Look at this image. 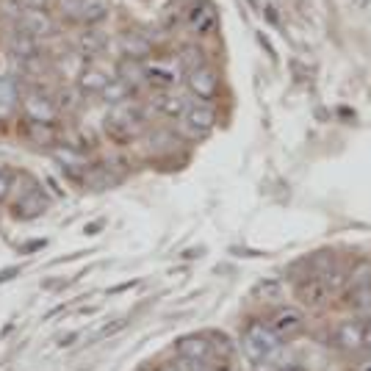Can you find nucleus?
Returning a JSON list of instances; mask_svg holds the SVG:
<instances>
[{"mask_svg":"<svg viewBox=\"0 0 371 371\" xmlns=\"http://www.w3.org/2000/svg\"><path fill=\"white\" fill-rule=\"evenodd\" d=\"M266 17L272 19V25H277V11H274V6H269V8H266Z\"/></svg>","mask_w":371,"mask_h":371,"instance_id":"41","label":"nucleus"},{"mask_svg":"<svg viewBox=\"0 0 371 371\" xmlns=\"http://www.w3.org/2000/svg\"><path fill=\"white\" fill-rule=\"evenodd\" d=\"M128 327V319H114V322H106L94 336H92V341H106L108 336H117L119 330H125Z\"/></svg>","mask_w":371,"mask_h":371,"instance_id":"28","label":"nucleus"},{"mask_svg":"<svg viewBox=\"0 0 371 371\" xmlns=\"http://www.w3.org/2000/svg\"><path fill=\"white\" fill-rule=\"evenodd\" d=\"M241 352L249 363H261V361H274L283 352V338L261 319L249 322L241 338Z\"/></svg>","mask_w":371,"mask_h":371,"instance_id":"1","label":"nucleus"},{"mask_svg":"<svg viewBox=\"0 0 371 371\" xmlns=\"http://www.w3.org/2000/svg\"><path fill=\"white\" fill-rule=\"evenodd\" d=\"M142 128H145V108L128 106V100L114 106V111H108L106 117V133L114 142H131L142 133Z\"/></svg>","mask_w":371,"mask_h":371,"instance_id":"2","label":"nucleus"},{"mask_svg":"<svg viewBox=\"0 0 371 371\" xmlns=\"http://www.w3.org/2000/svg\"><path fill=\"white\" fill-rule=\"evenodd\" d=\"M361 371H371V363H366V366H363Z\"/></svg>","mask_w":371,"mask_h":371,"instance_id":"45","label":"nucleus"},{"mask_svg":"<svg viewBox=\"0 0 371 371\" xmlns=\"http://www.w3.org/2000/svg\"><path fill=\"white\" fill-rule=\"evenodd\" d=\"M252 369L255 371H280V366L272 363V361H261V363H252Z\"/></svg>","mask_w":371,"mask_h":371,"instance_id":"34","label":"nucleus"},{"mask_svg":"<svg viewBox=\"0 0 371 371\" xmlns=\"http://www.w3.org/2000/svg\"><path fill=\"white\" fill-rule=\"evenodd\" d=\"M188 97L181 94V92H172V89H161L156 97H153V108L158 111V114H164V117H175V119H181L186 114V108H188Z\"/></svg>","mask_w":371,"mask_h":371,"instance_id":"15","label":"nucleus"},{"mask_svg":"<svg viewBox=\"0 0 371 371\" xmlns=\"http://www.w3.org/2000/svg\"><path fill=\"white\" fill-rule=\"evenodd\" d=\"M269 327H272L283 341H286V338H294V336H299L302 327H305V313H302L299 308L286 305V308H280V311L272 313Z\"/></svg>","mask_w":371,"mask_h":371,"instance_id":"9","label":"nucleus"},{"mask_svg":"<svg viewBox=\"0 0 371 371\" xmlns=\"http://www.w3.org/2000/svg\"><path fill=\"white\" fill-rule=\"evenodd\" d=\"M347 280H349V274H347L344 266H327V269L322 272V283L327 286L330 294H333V291H344V288H347Z\"/></svg>","mask_w":371,"mask_h":371,"instance_id":"26","label":"nucleus"},{"mask_svg":"<svg viewBox=\"0 0 371 371\" xmlns=\"http://www.w3.org/2000/svg\"><path fill=\"white\" fill-rule=\"evenodd\" d=\"M119 50L125 58L131 61H147L153 56V42L145 36V33H136V31H128L119 36Z\"/></svg>","mask_w":371,"mask_h":371,"instance_id":"14","label":"nucleus"},{"mask_svg":"<svg viewBox=\"0 0 371 371\" xmlns=\"http://www.w3.org/2000/svg\"><path fill=\"white\" fill-rule=\"evenodd\" d=\"M47 208H50V197H47V194H44L39 186L31 183L28 188H25V194L17 199V205H14V216L28 222V219H36V216H42Z\"/></svg>","mask_w":371,"mask_h":371,"instance_id":"10","label":"nucleus"},{"mask_svg":"<svg viewBox=\"0 0 371 371\" xmlns=\"http://www.w3.org/2000/svg\"><path fill=\"white\" fill-rule=\"evenodd\" d=\"M186 25H188V31L197 33V36L213 33L216 25H219V11H216V6H213L211 0H197V3L188 8V14H186Z\"/></svg>","mask_w":371,"mask_h":371,"instance_id":"8","label":"nucleus"},{"mask_svg":"<svg viewBox=\"0 0 371 371\" xmlns=\"http://www.w3.org/2000/svg\"><path fill=\"white\" fill-rule=\"evenodd\" d=\"M75 341H78V333H69V336H64L58 344H61V347H69V344H75Z\"/></svg>","mask_w":371,"mask_h":371,"instance_id":"39","label":"nucleus"},{"mask_svg":"<svg viewBox=\"0 0 371 371\" xmlns=\"http://www.w3.org/2000/svg\"><path fill=\"white\" fill-rule=\"evenodd\" d=\"M19 8H47L50 0H17Z\"/></svg>","mask_w":371,"mask_h":371,"instance_id":"32","label":"nucleus"},{"mask_svg":"<svg viewBox=\"0 0 371 371\" xmlns=\"http://www.w3.org/2000/svg\"><path fill=\"white\" fill-rule=\"evenodd\" d=\"M53 161L61 167L64 175H69L72 181H83L86 172L92 170V161L83 150L72 147V145H53Z\"/></svg>","mask_w":371,"mask_h":371,"instance_id":"5","label":"nucleus"},{"mask_svg":"<svg viewBox=\"0 0 371 371\" xmlns=\"http://www.w3.org/2000/svg\"><path fill=\"white\" fill-rule=\"evenodd\" d=\"M111 11V3L108 0H81L78 3V14H75V22H83V25H97L108 17Z\"/></svg>","mask_w":371,"mask_h":371,"instance_id":"17","label":"nucleus"},{"mask_svg":"<svg viewBox=\"0 0 371 371\" xmlns=\"http://www.w3.org/2000/svg\"><path fill=\"white\" fill-rule=\"evenodd\" d=\"M19 28L39 39V36H50L56 31V22L47 14V8H22L19 11Z\"/></svg>","mask_w":371,"mask_h":371,"instance_id":"11","label":"nucleus"},{"mask_svg":"<svg viewBox=\"0 0 371 371\" xmlns=\"http://www.w3.org/2000/svg\"><path fill=\"white\" fill-rule=\"evenodd\" d=\"M258 42H261V44H263V50H266V53H269V56L274 58V50H272V44L266 42V36H263V33H258Z\"/></svg>","mask_w":371,"mask_h":371,"instance_id":"38","label":"nucleus"},{"mask_svg":"<svg viewBox=\"0 0 371 371\" xmlns=\"http://www.w3.org/2000/svg\"><path fill=\"white\" fill-rule=\"evenodd\" d=\"M100 230H103V222H94V224H86V230H83V233H86V236H97Z\"/></svg>","mask_w":371,"mask_h":371,"instance_id":"36","label":"nucleus"},{"mask_svg":"<svg viewBox=\"0 0 371 371\" xmlns=\"http://www.w3.org/2000/svg\"><path fill=\"white\" fill-rule=\"evenodd\" d=\"M19 86L11 78H0V122L11 119L17 106H19Z\"/></svg>","mask_w":371,"mask_h":371,"instance_id":"18","label":"nucleus"},{"mask_svg":"<svg viewBox=\"0 0 371 371\" xmlns=\"http://www.w3.org/2000/svg\"><path fill=\"white\" fill-rule=\"evenodd\" d=\"M181 119H183V128L191 136H208L213 131V125H216V111H213V106L208 100L188 103V108H186V114Z\"/></svg>","mask_w":371,"mask_h":371,"instance_id":"6","label":"nucleus"},{"mask_svg":"<svg viewBox=\"0 0 371 371\" xmlns=\"http://www.w3.org/2000/svg\"><path fill=\"white\" fill-rule=\"evenodd\" d=\"M39 247H44V241H31L28 247H22V252H33V249H39Z\"/></svg>","mask_w":371,"mask_h":371,"instance_id":"40","label":"nucleus"},{"mask_svg":"<svg viewBox=\"0 0 371 371\" xmlns=\"http://www.w3.org/2000/svg\"><path fill=\"white\" fill-rule=\"evenodd\" d=\"M111 81L108 72H103L100 67H86L81 75H78V89L83 94H100L106 89V83Z\"/></svg>","mask_w":371,"mask_h":371,"instance_id":"20","label":"nucleus"},{"mask_svg":"<svg viewBox=\"0 0 371 371\" xmlns=\"http://www.w3.org/2000/svg\"><path fill=\"white\" fill-rule=\"evenodd\" d=\"M19 274V266H11V269H3L0 272V283H8V280H14Z\"/></svg>","mask_w":371,"mask_h":371,"instance_id":"33","label":"nucleus"},{"mask_svg":"<svg viewBox=\"0 0 371 371\" xmlns=\"http://www.w3.org/2000/svg\"><path fill=\"white\" fill-rule=\"evenodd\" d=\"M131 94H133V89H131V86H128L122 78H117V81L111 78V81L106 83V89L100 92V97H103L106 103H111V106H119V103H125Z\"/></svg>","mask_w":371,"mask_h":371,"instance_id":"23","label":"nucleus"},{"mask_svg":"<svg viewBox=\"0 0 371 371\" xmlns=\"http://www.w3.org/2000/svg\"><path fill=\"white\" fill-rule=\"evenodd\" d=\"M8 191H11V175L6 170H0V202L8 197Z\"/></svg>","mask_w":371,"mask_h":371,"instance_id":"31","label":"nucleus"},{"mask_svg":"<svg viewBox=\"0 0 371 371\" xmlns=\"http://www.w3.org/2000/svg\"><path fill=\"white\" fill-rule=\"evenodd\" d=\"M106 36L100 33V31H86L81 39H78V50L83 53V56H100V53H106Z\"/></svg>","mask_w":371,"mask_h":371,"instance_id":"24","label":"nucleus"},{"mask_svg":"<svg viewBox=\"0 0 371 371\" xmlns=\"http://www.w3.org/2000/svg\"><path fill=\"white\" fill-rule=\"evenodd\" d=\"M299 299H302L305 305H311V308H322V305H327L330 291H327V286L322 283V277H308V283L299 286Z\"/></svg>","mask_w":371,"mask_h":371,"instance_id":"19","label":"nucleus"},{"mask_svg":"<svg viewBox=\"0 0 371 371\" xmlns=\"http://www.w3.org/2000/svg\"><path fill=\"white\" fill-rule=\"evenodd\" d=\"M19 108L25 114V119L31 122H47L53 125L58 119V103L53 97H47V92H39V89H28L22 97H19Z\"/></svg>","mask_w":371,"mask_h":371,"instance_id":"4","label":"nucleus"},{"mask_svg":"<svg viewBox=\"0 0 371 371\" xmlns=\"http://www.w3.org/2000/svg\"><path fill=\"white\" fill-rule=\"evenodd\" d=\"M142 67H145V81H147V86H153V89H175V86L181 83L183 69H186L181 56H164V58L147 61V64H142Z\"/></svg>","mask_w":371,"mask_h":371,"instance_id":"3","label":"nucleus"},{"mask_svg":"<svg viewBox=\"0 0 371 371\" xmlns=\"http://www.w3.org/2000/svg\"><path fill=\"white\" fill-rule=\"evenodd\" d=\"M78 3H81V0H58V11H61V17H64V19H69V22H75Z\"/></svg>","mask_w":371,"mask_h":371,"instance_id":"29","label":"nucleus"},{"mask_svg":"<svg viewBox=\"0 0 371 371\" xmlns=\"http://www.w3.org/2000/svg\"><path fill=\"white\" fill-rule=\"evenodd\" d=\"M175 352L181 358H191V361H205L211 363L213 361V347H211V338L208 336H186L175 341Z\"/></svg>","mask_w":371,"mask_h":371,"instance_id":"13","label":"nucleus"},{"mask_svg":"<svg viewBox=\"0 0 371 371\" xmlns=\"http://www.w3.org/2000/svg\"><path fill=\"white\" fill-rule=\"evenodd\" d=\"M363 349L371 352V322L366 324V330H363Z\"/></svg>","mask_w":371,"mask_h":371,"instance_id":"35","label":"nucleus"},{"mask_svg":"<svg viewBox=\"0 0 371 371\" xmlns=\"http://www.w3.org/2000/svg\"><path fill=\"white\" fill-rule=\"evenodd\" d=\"M252 297L255 299H274V297H280V283L277 280H263V283L255 286Z\"/></svg>","mask_w":371,"mask_h":371,"instance_id":"27","label":"nucleus"},{"mask_svg":"<svg viewBox=\"0 0 371 371\" xmlns=\"http://www.w3.org/2000/svg\"><path fill=\"white\" fill-rule=\"evenodd\" d=\"M280 371H308V369H305L302 363H283V366H280Z\"/></svg>","mask_w":371,"mask_h":371,"instance_id":"37","label":"nucleus"},{"mask_svg":"<svg viewBox=\"0 0 371 371\" xmlns=\"http://www.w3.org/2000/svg\"><path fill=\"white\" fill-rule=\"evenodd\" d=\"M22 133H25L33 145H42V147H53V145H56V131H53V125H47V122H31V119H28V125L22 128Z\"/></svg>","mask_w":371,"mask_h":371,"instance_id":"21","label":"nucleus"},{"mask_svg":"<svg viewBox=\"0 0 371 371\" xmlns=\"http://www.w3.org/2000/svg\"><path fill=\"white\" fill-rule=\"evenodd\" d=\"M363 330H366V324L361 319L341 322L336 327V347L341 352H358V349H363Z\"/></svg>","mask_w":371,"mask_h":371,"instance_id":"12","label":"nucleus"},{"mask_svg":"<svg viewBox=\"0 0 371 371\" xmlns=\"http://www.w3.org/2000/svg\"><path fill=\"white\" fill-rule=\"evenodd\" d=\"M186 86H188V92H191L194 97H199V100H213V97L219 94V75H216L211 67L197 64V67L188 69Z\"/></svg>","mask_w":371,"mask_h":371,"instance_id":"7","label":"nucleus"},{"mask_svg":"<svg viewBox=\"0 0 371 371\" xmlns=\"http://www.w3.org/2000/svg\"><path fill=\"white\" fill-rule=\"evenodd\" d=\"M183 255L186 258H199V255H202V249H197V247H194V249H186Z\"/></svg>","mask_w":371,"mask_h":371,"instance_id":"42","label":"nucleus"},{"mask_svg":"<svg viewBox=\"0 0 371 371\" xmlns=\"http://www.w3.org/2000/svg\"><path fill=\"white\" fill-rule=\"evenodd\" d=\"M161 371H181V369H178V366H164Z\"/></svg>","mask_w":371,"mask_h":371,"instance_id":"44","label":"nucleus"},{"mask_svg":"<svg viewBox=\"0 0 371 371\" xmlns=\"http://www.w3.org/2000/svg\"><path fill=\"white\" fill-rule=\"evenodd\" d=\"M119 78H122L131 89H136V86H147L142 61H131V58H125V64H122V69H119Z\"/></svg>","mask_w":371,"mask_h":371,"instance_id":"25","label":"nucleus"},{"mask_svg":"<svg viewBox=\"0 0 371 371\" xmlns=\"http://www.w3.org/2000/svg\"><path fill=\"white\" fill-rule=\"evenodd\" d=\"M247 3H249L252 8H258V6H261V0H247Z\"/></svg>","mask_w":371,"mask_h":371,"instance_id":"43","label":"nucleus"},{"mask_svg":"<svg viewBox=\"0 0 371 371\" xmlns=\"http://www.w3.org/2000/svg\"><path fill=\"white\" fill-rule=\"evenodd\" d=\"M347 305H349L358 316H371V286L349 288V291H347Z\"/></svg>","mask_w":371,"mask_h":371,"instance_id":"22","label":"nucleus"},{"mask_svg":"<svg viewBox=\"0 0 371 371\" xmlns=\"http://www.w3.org/2000/svg\"><path fill=\"white\" fill-rule=\"evenodd\" d=\"M8 53L19 61H33L39 56V44H36V36H31L28 31L17 28L8 33Z\"/></svg>","mask_w":371,"mask_h":371,"instance_id":"16","label":"nucleus"},{"mask_svg":"<svg viewBox=\"0 0 371 371\" xmlns=\"http://www.w3.org/2000/svg\"><path fill=\"white\" fill-rule=\"evenodd\" d=\"M175 366H178L181 371H205L208 369V363H205V361H191V358H181Z\"/></svg>","mask_w":371,"mask_h":371,"instance_id":"30","label":"nucleus"}]
</instances>
